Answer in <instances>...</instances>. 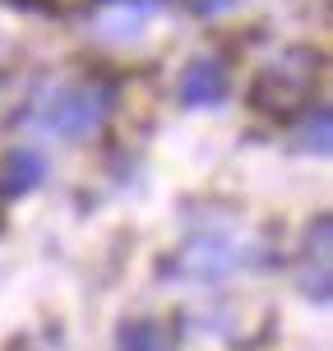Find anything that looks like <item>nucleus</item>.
Returning <instances> with one entry per match:
<instances>
[{
    "label": "nucleus",
    "mask_w": 333,
    "mask_h": 351,
    "mask_svg": "<svg viewBox=\"0 0 333 351\" xmlns=\"http://www.w3.org/2000/svg\"><path fill=\"white\" fill-rule=\"evenodd\" d=\"M111 102H116V93L106 84H65V88L42 93V97L28 106L23 121L33 125L37 134L84 139V134H93V130L111 116Z\"/></svg>",
    "instance_id": "f257e3e1"
},
{
    "label": "nucleus",
    "mask_w": 333,
    "mask_h": 351,
    "mask_svg": "<svg viewBox=\"0 0 333 351\" xmlns=\"http://www.w3.org/2000/svg\"><path fill=\"white\" fill-rule=\"evenodd\" d=\"M315 65H319V56L306 51V47L282 51L278 60H268L255 74L250 106L264 111V116H273V121H287L292 111H301V106L310 102V93H315Z\"/></svg>",
    "instance_id": "f03ea898"
},
{
    "label": "nucleus",
    "mask_w": 333,
    "mask_h": 351,
    "mask_svg": "<svg viewBox=\"0 0 333 351\" xmlns=\"http://www.w3.org/2000/svg\"><path fill=\"white\" fill-rule=\"evenodd\" d=\"M227 93H231V74L227 60H218V56H194L181 70V84H176L181 106H218L227 102Z\"/></svg>",
    "instance_id": "7ed1b4c3"
},
{
    "label": "nucleus",
    "mask_w": 333,
    "mask_h": 351,
    "mask_svg": "<svg viewBox=\"0 0 333 351\" xmlns=\"http://www.w3.org/2000/svg\"><path fill=\"white\" fill-rule=\"evenodd\" d=\"M329 250H333V222H329V213H319L315 217V227L306 231V296H315V300H329Z\"/></svg>",
    "instance_id": "20e7f679"
},
{
    "label": "nucleus",
    "mask_w": 333,
    "mask_h": 351,
    "mask_svg": "<svg viewBox=\"0 0 333 351\" xmlns=\"http://www.w3.org/2000/svg\"><path fill=\"white\" fill-rule=\"evenodd\" d=\"M47 180V158L37 148H14L0 162V199H23Z\"/></svg>",
    "instance_id": "39448f33"
},
{
    "label": "nucleus",
    "mask_w": 333,
    "mask_h": 351,
    "mask_svg": "<svg viewBox=\"0 0 333 351\" xmlns=\"http://www.w3.org/2000/svg\"><path fill=\"white\" fill-rule=\"evenodd\" d=\"M241 263V254H236V245L231 241H199V245H190L185 254H176L172 273H190V278H218V273H231Z\"/></svg>",
    "instance_id": "423d86ee"
},
{
    "label": "nucleus",
    "mask_w": 333,
    "mask_h": 351,
    "mask_svg": "<svg viewBox=\"0 0 333 351\" xmlns=\"http://www.w3.org/2000/svg\"><path fill=\"white\" fill-rule=\"evenodd\" d=\"M116 351H176V328L158 319H130L116 333Z\"/></svg>",
    "instance_id": "0eeeda50"
},
{
    "label": "nucleus",
    "mask_w": 333,
    "mask_h": 351,
    "mask_svg": "<svg viewBox=\"0 0 333 351\" xmlns=\"http://www.w3.org/2000/svg\"><path fill=\"white\" fill-rule=\"evenodd\" d=\"M297 143L306 148V153H319V158L329 153V143H333V116H329V106H315V111L306 116Z\"/></svg>",
    "instance_id": "6e6552de"
},
{
    "label": "nucleus",
    "mask_w": 333,
    "mask_h": 351,
    "mask_svg": "<svg viewBox=\"0 0 333 351\" xmlns=\"http://www.w3.org/2000/svg\"><path fill=\"white\" fill-rule=\"evenodd\" d=\"M143 19H148V5H130V0H121L116 14H102V37H135V28H139Z\"/></svg>",
    "instance_id": "1a4fd4ad"
},
{
    "label": "nucleus",
    "mask_w": 333,
    "mask_h": 351,
    "mask_svg": "<svg viewBox=\"0 0 333 351\" xmlns=\"http://www.w3.org/2000/svg\"><path fill=\"white\" fill-rule=\"evenodd\" d=\"M194 14H222V10H231L236 0H185Z\"/></svg>",
    "instance_id": "9d476101"
}]
</instances>
